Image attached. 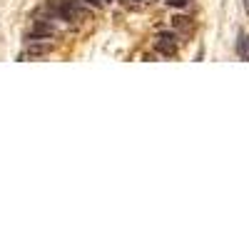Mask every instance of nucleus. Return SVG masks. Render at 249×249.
Masks as SVG:
<instances>
[{"label":"nucleus","mask_w":249,"mask_h":249,"mask_svg":"<svg viewBox=\"0 0 249 249\" xmlns=\"http://www.w3.org/2000/svg\"><path fill=\"white\" fill-rule=\"evenodd\" d=\"M88 3H90V5H95V8H105V5L110 3V0H88Z\"/></svg>","instance_id":"39448f33"},{"label":"nucleus","mask_w":249,"mask_h":249,"mask_svg":"<svg viewBox=\"0 0 249 249\" xmlns=\"http://www.w3.org/2000/svg\"><path fill=\"white\" fill-rule=\"evenodd\" d=\"M33 33H35V35H40V37H53L57 30H55V25L50 23V20H35Z\"/></svg>","instance_id":"f03ea898"},{"label":"nucleus","mask_w":249,"mask_h":249,"mask_svg":"<svg viewBox=\"0 0 249 249\" xmlns=\"http://www.w3.org/2000/svg\"><path fill=\"white\" fill-rule=\"evenodd\" d=\"M187 3H190V0H170V5H175V8H182Z\"/></svg>","instance_id":"423d86ee"},{"label":"nucleus","mask_w":249,"mask_h":249,"mask_svg":"<svg viewBox=\"0 0 249 249\" xmlns=\"http://www.w3.org/2000/svg\"><path fill=\"white\" fill-rule=\"evenodd\" d=\"M237 55L239 60H249V35L244 30H239V37H237Z\"/></svg>","instance_id":"7ed1b4c3"},{"label":"nucleus","mask_w":249,"mask_h":249,"mask_svg":"<svg viewBox=\"0 0 249 249\" xmlns=\"http://www.w3.org/2000/svg\"><path fill=\"white\" fill-rule=\"evenodd\" d=\"M155 48H157V53H162V55L175 57V55H177V40H175V35H172V33H162V35L157 37Z\"/></svg>","instance_id":"f257e3e1"},{"label":"nucleus","mask_w":249,"mask_h":249,"mask_svg":"<svg viewBox=\"0 0 249 249\" xmlns=\"http://www.w3.org/2000/svg\"><path fill=\"white\" fill-rule=\"evenodd\" d=\"M242 3H244V10H247V15H249V0H242Z\"/></svg>","instance_id":"0eeeda50"},{"label":"nucleus","mask_w":249,"mask_h":249,"mask_svg":"<svg viewBox=\"0 0 249 249\" xmlns=\"http://www.w3.org/2000/svg\"><path fill=\"white\" fill-rule=\"evenodd\" d=\"M172 23H175V28H187V25H190V23H187V18H175Z\"/></svg>","instance_id":"20e7f679"}]
</instances>
